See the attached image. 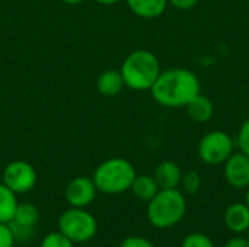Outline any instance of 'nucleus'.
Returning <instances> with one entry per match:
<instances>
[{"instance_id": "f257e3e1", "label": "nucleus", "mask_w": 249, "mask_h": 247, "mask_svg": "<svg viewBox=\"0 0 249 247\" xmlns=\"http://www.w3.org/2000/svg\"><path fill=\"white\" fill-rule=\"evenodd\" d=\"M150 92L152 98L165 108H185L201 93V86L196 73L175 67L160 71Z\"/></svg>"}, {"instance_id": "f03ea898", "label": "nucleus", "mask_w": 249, "mask_h": 247, "mask_svg": "<svg viewBox=\"0 0 249 247\" xmlns=\"http://www.w3.org/2000/svg\"><path fill=\"white\" fill-rule=\"evenodd\" d=\"M121 76L127 87L133 90H150L162 68L158 57L147 49L130 52L121 64Z\"/></svg>"}, {"instance_id": "7ed1b4c3", "label": "nucleus", "mask_w": 249, "mask_h": 247, "mask_svg": "<svg viewBox=\"0 0 249 247\" xmlns=\"http://www.w3.org/2000/svg\"><path fill=\"white\" fill-rule=\"evenodd\" d=\"M187 213V199L178 188L159 189L147 202L146 215L149 223L160 230L177 226Z\"/></svg>"}, {"instance_id": "20e7f679", "label": "nucleus", "mask_w": 249, "mask_h": 247, "mask_svg": "<svg viewBox=\"0 0 249 247\" xmlns=\"http://www.w3.org/2000/svg\"><path fill=\"white\" fill-rule=\"evenodd\" d=\"M136 175V169L128 160L123 157H112L102 162L95 169L92 179L99 192L118 195L131 188Z\"/></svg>"}, {"instance_id": "39448f33", "label": "nucleus", "mask_w": 249, "mask_h": 247, "mask_svg": "<svg viewBox=\"0 0 249 247\" xmlns=\"http://www.w3.org/2000/svg\"><path fill=\"white\" fill-rule=\"evenodd\" d=\"M58 231L70 239L74 245L89 243L98 233V221L86 208H74L63 211L58 217Z\"/></svg>"}, {"instance_id": "423d86ee", "label": "nucleus", "mask_w": 249, "mask_h": 247, "mask_svg": "<svg viewBox=\"0 0 249 247\" xmlns=\"http://www.w3.org/2000/svg\"><path fill=\"white\" fill-rule=\"evenodd\" d=\"M235 140L222 130H214L201 137L198 143V157L209 166L223 165L235 153Z\"/></svg>"}, {"instance_id": "0eeeda50", "label": "nucleus", "mask_w": 249, "mask_h": 247, "mask_svg": "<svg viewBox=\"0 0 249 247\" xmlns=\"http://www.w3.org/2000/svg\"><path fill=\"white\" fill-rule=\"evenodd\" d=\"M3 183L16 195L26 194L36 185V170L28 162H10L3 170Z\"/></svg>"}, {"instance_id": "6e6552de", "label": "nucleus", "mask_w": 249, "mask_h": 247, "mask_svg": "<svg viewBox=\"0 0 249 247\" xmlns=\"http://www.w3.org/2000/svg\"><path fill=\"white\" fill-rule=\"evenodd\" d=\"M39 221V210L31 202L18 204L15 215L9 223L16 242H26L32 237L34 229Z\"/></svg>"}, {"instance_id": "1a4fd4ad", "label": "nucleus", "mask_w": 249, "mask_h": 247, "mask_svg": "<svg viewBox=\"0 0 249 247\" xmlns=\"http://www.w3.org/2000/svg\"><path fill=\"white\" fill-rule=\"evenodd\" d=\"M96 192H98V189H96L92 178L76 176L67 183V186L64 189V197L70 207L86 208L96 198Z\"/></svg>"}, {"instance_id": "9d476101", "label": "nucleus", "mask_w": 249, "mask_h": 247, "mask_svg": "<svg viewBox=\"0 0 249 247\" xmlns=\"http://www.w3.org/2000/svg\"><path fill=\"white\" fill-rule=\"evenodd\" d=\"M225 179L235 189L249 186V157L242 151L233 153L225 163Z\"/></svg>"}, {"instance_id": "9b49d317", "label": "nucleus", "mask_w": 249, "mask_h": 247, "mask_svg": "<svg viewBox=\"0 0 249 247\" xmlns=\"http://www.w3.org/2000/svg\"><path fill=\"white\" fill-rule=\"evenodd\" d=\"M153 178L160 189H174L181 185L182 170L178 163L172 160H163L156 166Z\"/></svg>"}, {"instance_id": "f8f14e48", "label": "nucleus", "mask_w": 249, "mask_h": 247, "mask_svg": "<svg viewBox=\"0 0 249 247\" xmlns=\"http://www.w3.org/2000/svg\"><path fill=\"white\" fill-rule=\"evenodd\" d=\"M226 227L236 233L242 234L249 230V208L245 202H235L231 204L223 215Z\"/></svg>"}, {"instance_id": "ddd939ff", "label": "nucleus", "mask_w": 249, "mask_h": 247, "mask_svg": "<svg viewBox=\"0 0 249 247\" xmlns=\"http://www.w3.org/2000/svg\"><path fill=\"white\" fill-rule=\"evenodd\" d=\"M124 87H125V83L120 70H107L101 73L96 80L98 92L107 98H114L120 95Z\"/></svg>"}, {"instance_id": "4468645a", "label": "nucleus", "mask_w": 249, "mask_h": 247, "mask_svg": "<svg viewBox=\"0 0 249 247\" xmlns=\"http://www.w3.org/2000/svg\"><path fill=\"white\" fill-rule=\"evenodd\" d=\"M185 109H187L188 116L194 122H198V124L209 122L213 118V115H214V105H213L212 99L207 98L206 95H201V93H198L185 106Z\"/></svg>"}, {"instance_id": "2eb2a0df", "label": "nucleus", "mask_w": 249, "mask_h": 247, "mask_svg": "<svg viewBox=\"0 0 249 247\" xmlns=\"http://www.w3.org/2000/svg\"><path fill=\"white\" fill-rule=\"evenodd\" d=\"M130 10L143 19L159 17L168 6V0H127Z\"/></svg>"}, {"instance_id": "dca6fc26", "label": "nucleus", "mask_w": 249, "mask_h": 247, "mask_svg": "<svg viewBox=\"0 0 249 247\" xmlns=\"http://www.w3.org/2000/svg\"><path fill=\"white\" fill-rule=\"evenodd\" d=\"M159 189L160 188L156 179L150 175H136L130 188L133 195L143 202H149L159 192Z\"/></svg>"}, {"instance_id": "f3484780", "label": "nucleus", "mask_w": 249, "mask_h": 247, "mask_svg": "<svg viewBox=\"0 0 249 247\" xmlns=\"http://www.w3.org/2000/svg\"><path fill=\"white\" fill-rule=\"evenodd\" d=\"M18 198L4 183H0V223H10L18 208Z\"/></svg>"}, {"instance_id": "a211bd4d", "label": "nucleus", "mask_w": 249, "mask_h": 247, "mask_svg": "<svg viewBox=\"0 0 249 247\" xmlns=\"http://www.w3.org/2000/svg\"><path fill=\"white\" fill-rule=\"evenodd\" d=\"M200 186H201V176L197 170H190L185 175H182L181 188L184 194L193 197L200 191Z\"/></svg>"}, {"instance_id": "6ab92c4d", "label": "nucleus", "mask_w": 249, "mask_h": 247, "mask_svg": "<svg viewBox=\"0 0 249 247\" xmlns=\"http://www.w3.org/2000/svg\"><path fill=\"white\" fill-rule=\"evenodd\" d=\"M39 247H74V243L70 239H67L63 233L53 231L42 239Z\"/></svg>"}, {"instance_id": "aec40b11", "label": "nucleus", "mask_w": 249, "mask_h": 247, "mask_svg": "<svg viewBox=\"0 0 249 247\" xmlns=\"http://www.w3.org/2000/svg\"><path fill=\"white\" fill-rule=\"evenodd\" d=\"M181 247H214V243L204 233H190L184 237Z\"/></svg>"}, {"instance_id": "412c9836", "label": "nucleus", "mask_w": 249, "mask_h": 247, "mask_svg": "<svg viewBox=\"0 0 249 247\" xmlns=\"http://www.w3.org/2000/svg\"><path fill=\"white\" fill-rule=\"evenodd\" d=\"M236 146L239 147V151H242L244 154H247L249 157V118L239 128Z\"/></svg>"}, {"instance_id": "4be33fe9", "label": "nucleus", "mask_w": 249, "mask_h": 247, "mask_svg": "<svg viewBox=\"0 0 249 247\" xmlns=\"http://www.w3.org/2000/svg\"><path fill=\"white\" fill-rule=\"evenodd\" d=\"M16 243L9 223H0V247H13Z\"/></svg>"}, {"instance_id": "5701e85b", "label": "nucleus", "mask_w": 249, "mask_h": 247, "mask_svg": "<svg viewBox=\"0 0 249 247\" xmlns=\"http://www.w3.org/2000/svg\"><path fill=\"white\" fill-rule=\"evenodd\" d=\"M120 247H156L149 239L142 237V236H130L125 237Z\"/></svg>"}, {"instance_id": "b1692460", "label": "nucleus", "mask_w": 249, "mask_h": 247, "mask_svg": "<svg viewBox=\"0 0 249 247\" xmlns=\"http://www.w3.org/2000/svg\"><path fill=\"white\" fill-rule=\"evenodd\" d=\"M168 3L178 10H190L197 6L198 0H168Z\"/></svg>"}, {"instance_id": "393cba45", "label": "nucleus", "mask_w": 249, "mask_h": 247, "mask_svg": "<svg viewBox=\"0 0 249 247\" xmlns=\"http://www.w3.org/2000/svg\"><path fill=\"white\" fill-rule=\"evenodd\" d=\"M223 247H249V239L238 236V237H233V239L228 240Z\"/></svg>"}, {"instance_id": "a878e982", "label": "nucleus", "mask_w": 249, "mask_h": 247, "mask_svg": "<svg viewBox=\"0 0 249 247\" xmlns=\"http://www.w3.org/2000/svg\"><path fill=\"white\" fill-rule=\"evenodd\" d=\"M95 1H98V3L102 4V6H112V4L118 3L120 0H95Z\"/></svg>"}, {"instance_id": "bb28decb", "label": "nucleus", "mask_w": 249, "mask_h": 247, "mask_svg": "<svg viewBox=\"0 0 249 247\" xmlns=\"http://www.w3.org/2000/svg\"><path fill=\"white\" fill-rule=\"evenodd\" d=\"M64 3H67V4H80V3H83L85 0H63Z\"/></svg>"}, {"instance_id": "cd10ccee", "label": "nucleus", "mask_w": 249, "mask_h": 247, "mask_svg": "<svg viewBox=\"0 0 249 247\" xmlns=\"http://www.w3.org/2000/svg\"><path fill=\"white\" fill-rule=\"evenodd\" d=\"M245 204H247V207L249 208V186L247 188V192H245Z\"/></svg>"}, {"instance_id": "c85d7f7f", "label": "nucleus", "mask_w": 249, "mask_h": 247, "mask_svg": "<svg viewBox=\"0 0 249 247\" xmlns=\"http://www.w3.org/2000/svg\"><path fill=\"white\" fill-rule=\"evenodd\" d=\"M248 239H249V230H248Z\"/></svg>"}]
</instances>
